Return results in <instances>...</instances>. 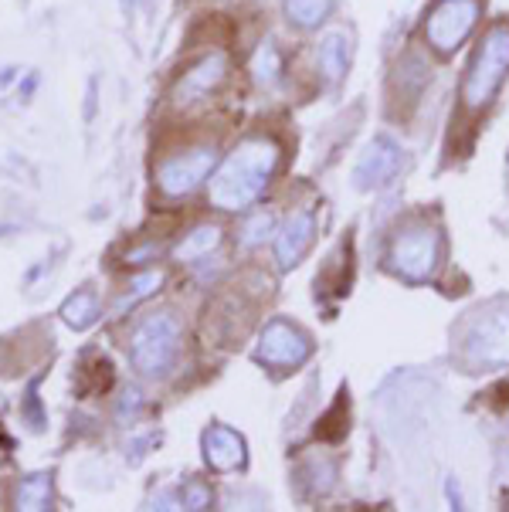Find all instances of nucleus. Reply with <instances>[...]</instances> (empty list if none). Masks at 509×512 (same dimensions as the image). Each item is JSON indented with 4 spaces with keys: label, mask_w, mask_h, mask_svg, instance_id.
<instances>
[{
    "label": "nucleus",
    "mask_w": 509,
    "mask_h": 512,
    "mask_svg": "<svg viewBox=\"0 0 509 512\" xmlns=\"http://www.w3.org/2000/svg\"><path fill=\"white\" fill-rule=\"evenodd\" d=\"M279 167V146L272 140H245L231 150L228 160L221 163L218 173L211 177L207 197L221 211H238L262 197L269 187L272 173Z\"/></svg>",
    "instance_id": "f257e3e1"
},
{
    "label": "nucleus",
    "mask_w": 509,
    "mask_h": 512,
    "mask_svg": "<svg viewBox=\"0 0 509 512\" xmlns=\"http://www.w3.org/2000/svg\"><path fill=\"white\" fill-rule=\"evenodd\" d=\"M509 72V24H496L493 31L482 38V45L476 48L469 62L462 82V99L469 109H482L489 99L496 95V89L503 85V78Z\"/></svg>",
    "instance_id": "f03ea898"
},
{
    "label": "nucleus",
    "mask_w": 509,
    "mask_h": 512,
    "mask_svg": "<svg viewBox=\"0 0 509 512\" xmlns=\"http://www.w3.org/2000/svg\"><path fill=\"white\" fill-rule=\"evenodd\" d=\"M177 350H180V326L167 312L143 319V323L133 329V336H129V353H133L136 370L150 373V377L167 373L174 367Z\"/></svg>",
    "instance_id": "7ed1b4c3"
},
{
    "label": "nucleus",
    "mask_w": 509,
    "mask_h": 512,
    "mask_svg": "<svg viewBox=\"0 0 509 512\" xmlns=\"http://www.w3.org/2000/svg\"><path fill=\"white\" fill-rule=\"evenodd\" d=\"M479 14H482V0H438L435 11L425 21L428 45L442 51V55H452L479 24Z\"/></svg>",
    "instance_id": "20e7f679"
},
{
    "label": "nucleus",
    "mask_w": 509,
    "mask_h": 512,
    "mask_svg": "<svg viewBox=\"0 0 509 512\" xmlns=\"http://www.w3.org/2000/svg\"><path fill=\"white\" fill-rule=\"evenodd\" d=\"M313 353V343L303 329H296L286 319H275V323L265 326L262 340H258V350L255 357L265 363V367H275V370H292L299 363L309 360Z\"/></svg>",
    "instance_id": "39448f33"
},
{
    "label": "nucleus",
    "mask_w": 509,
    "mask_h": 512,
    "mask_svg": "<svg viewBox=\"0 0 509 512\" xmlns=\"http://www.w3.org/2000/svg\"><path fill=\"white\" fill-rule=\"evenodd\" d=\"M438 255H442V241H438V234L418 228V231L401 234V238L394 241L391 265H394V272L404 275V279L425 282L438 268Z\"/></svg>",
    "instance_id": "423d86ee"
},
{
    "label": "nucleus",
    "mask_w": 509,
    "mask_h": 512,
    "mask_svg": "<svg viewBox=\"0 0 509 512\" xmlns=\"http://www.w3.org/2000/svg\"><path fill=\"white\" fill-rule=\"evenodd\" d=\"M214 167V150H191L170 156L157 167V187L167 197H184L197 190L207 180V173Z\"/></svg>",
    "instance_id": "0eeeda50"
},
{
    "label": "nucleus",
    "mask_w": 509,
    "mask_h": 512,
    "mask_svg": "<svg viewBox=\"0 0 509 512\" xmlns=\"http://www.w3.org/2000/svg\"><path fill=\"white\" fill-rule=\"evenodd\" d=\"M228 78V58L221 51H211L197 62L191 72H184V78L174 85V106L177 109H187L194 102H204L211 99V92Z\"/></svg>",
    "instance_id": "6e6552de"
},
{
    "label": "nucleus",
    "mask_w": 509,
    "mask_h": 512,
    "mask_svg": "<svg viewBox=\"0 0 509 512\" xmlns=\"http://www.w3.org/2000/svg\"><path fill=\"white\" fill-rule=\"evenodd\" d=\"M465 353L476 363H509V312L479 319L465 336Z\"/></svg>",
    "instance_id": "1a4fd4ad"
},
{
    "label": "nucleus",
    "mask_w": 509,
    "mask_h": 512,
    "mask_svg": "<svg viewBox=\"0 0 509 512\" xmlns=\"http://www.w3.org/2000/svg\"><path fill=\"white\" fill-rule=\"evenodd\" d=\"M398 170H401V146L394 140H387V136H377V140L367 146V153L360 156L353 177H357L360 187H374V184H387Z\"/></svg>",
    "instance_id": "9d476101"
},
{
    "label": "nucleus",
    "mask_w": 509,
    "mask_h": 512,
    "mask_svg": "<svg viewBox=\"0 0 509 512\" xmlns=\"http://www.w3.org/2000/svg\"><path fill=\"white\" fill-rule=\"evenodd\" d=\"M313 234H316V221L309 211H296L292 218L286 221V228L279 231L275 238V258H279L282 268H292L299 265V258L306 255L309 245H313Z\"/></svg>",
    "instance_id": "9b49d317"
},
{
    "label": "nucleus",
    "mask_w": 509,
    "mask_h": 512,
    "mask_svg": "<svg viewBox=\"0 0 509 512\" xmlns=\"http://www.w3.org/2000/svg\"><path fill=\"white\" fill-rule=\"evenodd\" d=\"M204 458L211 468L218 472H235V468L245 465V441L235 435L231 428H207L204 431Z\"/></svg>",
    "instance_id": "f8f14e48"
},
{
    "label": "nucleus",
    "mask_w": 509,
    "mask_h": 512,
    "mask_svg": "<svg viewBox=\"0 0 509 512\" xmlns=\"http://www.w3.org/2000/svg\"><path fill=\"white\" fill-rule=\"evenodd\" d=\"M319 68H323L326 82H340L343 72H347V62H350V38L343 31H330L323 41H319Z\"/></svg>",
    "instance_id": "ddd939ff"
},
{
    "label": "nucleus",
    "mask_w": 509,
    "mask_h": 512,
    "mask_svg": "<svg viewBox=\"0 0 509 512\" xmlns=\"http://www.w3.org/2000/svg\"><path fill=\"white\" fill-rule=\"evenodd\" d=\"M62 319L72 329H89L99 319V295L92 289H82L75 295H68L62 306Z\"/></svg>",
    "instance_id": "4468645a"
},
{
    "label": "nucleus",
    "mask_w": 509,
    "mask_h": 512,
    "mask_svg": "<svg viewBox=\"0 0 509 512\" xmlns=\"http://www.w3.org/2000/svg\"><path fill=\"white\" fill-rule=\"evenodd\" d=\"M51 496H55V492H51V475H31V479H24L17 485L14 502H17V509L38 512L51 506Z\"/></svg>",
    "instance_id": "2eb2a0df"
},
{
    "label": "nucleus",
    "mask_w": 509,
    "mask_h": 512,
    "mask_svg": "<svg viewBox=\"0 0 509 512\" xmlns=\"http://www.w3.org/2000/svg\"><path fill=\"white\" fill-rule=\"evenodd\" d=\"M218 245H221V231L214 228V224H204V228H197L194 234H187V238L180 241L177 258H180V262H194V258L211 255Z\"/></svg>",
    "instance_id": "dca6fc26"
},
{
    "label": "nucleus",
    "mask_w": 509,
    "mask_h": 512,
    "mask_svg": "<svg viewBox=\"0 0 509 512\" xmlns=\"http://www.w3.org/2000/svg\"><path fill=\"white\" fill-rule=\"evenodd\" d=\"M333 11V0H286V14L299 28H316Z\"/></svg>",
    "instance_id": "f3484780"
},
{
    "label": "nucleus",
    "mask_w": 509,
    "mask_h": 512,
    "mask_svg": "<svg viewBox=\"0 0 509 512\" xmlns=\"http://www.w3.org/2000/svg\"><path fill=\"white\" fill-rule=\"evenodd\" d=\"M252 72H255V82H258V85H275V82H279L282 58H279V51H275L272 41H265V45L255 51Z\"/></svg>",
    "instance_id": "a211bd4d"
},
{
    "label": "nucleus",
    "mask_w": 509,
    "mask_h": 512,
    "mask_svg": "<svg viewBox=\"0 0 509 512\" xmlns=\"http://www.w3.org/2000/svg\"><path fill=\"white\" fill-rule=\"evenodd\" d=\"M160 282H163V275H160V272H146V275H140V279L133 282V292L123 295V299L116 302V312H126L129 306H136V302L146 299V295H150L153 289H157Z\"/></svg>",
    "instance_id": "6ab92c4d"
},
{
    "label": "nucleus",
    "mask_w": 509,
    "mask_h": 512,
    "mask_svg": "<svg viewBox=\"0 0 509 512\" xmlns=\"http://www.w3.org/2000/svg\"><path fill=\"white\" fill-rule=\"evenodd\" d=\"M180 502H184V509H207L211 506V489L204 482H187L184 492H180Z\"/></svg>",
    "instance_id": "aec40b11"
},
{
    "label": "nucleus",
    "mask_w": 509,
    "mask_h": 512,
    "mask_svg": "<svg viewBox=\"0 0 509 512\" xmlns=\"http://www.w3.org/2000/svg\"><path fill=\"white\" fill-rule=\"evenodd\" d=\"M24 418L31 421V428H45V414H41V401H38V380H31L28 397H24Z\"/></svg>",
    "instance_id": "412c9836"
},
{
    "label": "nucleus",
    "mask_w": 509,
    "mask_h": 512,
    "mask_svg": "<svg viewBox=\"0 0 509 512\" xmlns=\"http://www.w3.org/2000/svg\"><path fill=\"white\" fill-rule=\"evenodd\" d=\"M269 228H272L269 214H258V218L245 228V245H258V241H262L265 234H269Z\"/></svg>",
    "instance_id": "4be33fe9"
},
{
    "label": "nucleus",
    "mask_w": 509,
    "mask_h": 512,
    "mask_svg": "<svg viewBox=\"0 0 509 512\" xmlns=\"http://www.w3.org/2000/svg\"><path fill=\"white\" fill-rule=\"evenodd\" d=\"M14 75H17V68H0V89H4V85H11Z\"/></svg>",
    "instance_id": "5701e85b"
}]
</instances>
